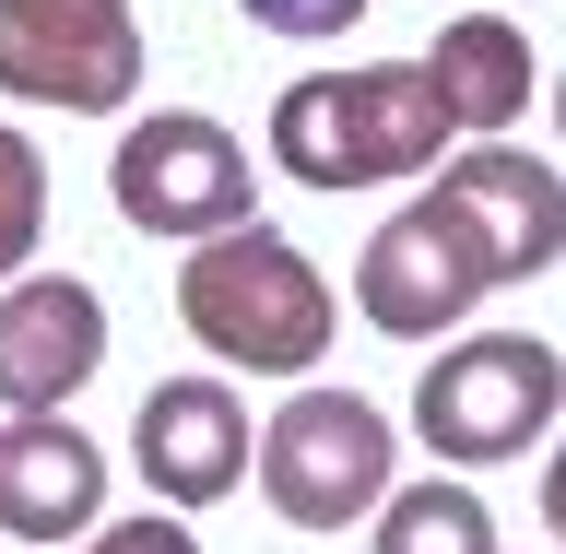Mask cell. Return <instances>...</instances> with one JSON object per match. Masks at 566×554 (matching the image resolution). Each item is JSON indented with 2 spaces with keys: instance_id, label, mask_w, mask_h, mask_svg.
Returning <instances> with one entry per match:
<instances>
[{
  "instance_id": "6da1fadb",
  "label": "cell",
  "mask_w": 566,
  "mask_h": 554,
  "mask_svg": "<svg viewBox=\"0 0 566 554\" xmlns=\"http://www.w3.org/2000/svg\"><path fill=\"white\" fill-rule=\"evenodd\" d=\"M460 106L437 95V60H354L307 71L272 95V166L295 189H389V177H437L460 154Z\"/></svg>"
},
{
  "instance_id": "7a4b0ae2",
  "label": "cell",
  "mask_w": 566,
  "mask_h": 554,
  "mask_svg": "<svg viewBox=\"0 0 566 554\" xmlns=\"http://www.w3.org/2000/svg\"><path fill=\"white\" fill-rule=\"evenodd\" d=\"M177 318H189V343L212 366H248V378H307L318 354H331V272H318L295 237L272 224H237V237L189 248V272H177Z\"/></svg>"
},
{
  "instance_id": "3957f363",
  "label": "cell",
  "mask_w": 566,
  "mask_h": 554,
  "mask_svg": "<svg viewBox=\"0 0 566 554\" xmlns=\"http://www.w3.org/2000/svg\"><path fill=\"white\" fill-rule=\"evenodd\" d=\"M106 201H118V224H142V237H166V248H212V237H237V224H260V177H248V142L224 118L154 106V118L118 130Z\"/></svg>"
},
{
  "instance_id": "277c9868",
  "label": "cell",
  "mask_w": 566,
  "mask_h": 554,
  "mask_svg": "<svg viewBox=\"0 0 566 554\" xmlns=\"http://www.w3.org/2000/svg\"><path fill=\"white\" fill-rule=\"evenodd\" d=\"M389 472H401V449H389V414L366 401V389H295L272 425H260V495H272V520L295 531H354L378 520Z\"/></svg>"
},
{
  "instance_id": "5b68a950",
  "label": "cell",
  "mask_w": 566,
  "mask_h": 554,
  "mask_svg": "<svg viewBox=\"0 0 566 554\" xmlns=\"http://www.w3.org/2000/svg\"><path fill=\"white\" fill-rule=\"evenodd\" d=\"M555 414H566V366H555V343H531V331H472V343H449L413 378V437L437 460H460V472L520 460Z\"/></svg>"
},
{
  "instance_id": "8992f818",
  "label": "cell",
  "mask_w": 566,
  "mask_h": 554,
  "mask_svg": "<svg viewBox=\"0 0 566 554\" xmlns=\"http://www.w3.org/2000/svg\"><path fill=\"white\" fill-rule=\"evenodd\" d=\"M0 95L106 118L142 95V12L130 0H0Z\"/></svg>"
},
{
  "instance_id": "52a82bcc",
  "label": "cell",
  "mask_w": 566,
  "mask_h": 554,
  "mask_svg": "<svg viewBox=\"0 0 566 554\" xmlns=\"http://www.w3.org/2000/svg\"><path fill=\"white\" fill-rule=\"evenodd\" d=\"M495 283H507V272L484 260V237L424 189V201H401L378 237H366L354 307H366V331H389V343H437V331H460V318L484 307Z\"/></svg>"
},
{
  "instance_id": "ba28073f",
  "label": "cell",
  "mask_w": 566,
  "mask_h": 554,
  "mask_svg": "<svg viewBox=\"0 0 566 554\" xmlns=\"http://www.w3.org/2000/svg\"><path fill=\"white\" fill-rule=\"evenodd\" d=\"M106 366V295L83 272L0 283V414H60Z\"/></svg>"
},
{
  "instance_id": "9c48e42d",
  "label": "cell",
  "mask_w": 566,
  "mask_h": 554,
  "mask_svg": "<svg viewBox=\"0 0 566 554\" xmlns=\"http://www.w3.org/2000/svg\"><path fill=\"white\" fill-rule=\"evenodd\" d=\"M437 201L484 237V260L507 283L566 260V177L543 166V154H520V142H460L449 166H437Z\"/></svg>"
},
{
  "instance_id": "30bf717a",
  "label": "cell",
  "mask_w": 566,
  "mask_h": 554,
  "mask_svg": "<svg viewBox=\"0 0 566 554\" xmlns=\"http://www.w3.org/2000/svg\"><path fill=\"white\" fill-rule=\"evenodd\" d=\"M130 449H142V484L166 495V508H212V495H237L260 460H248V401L224 378H166L142 389L130 414Z\"/></svg>"
},
{
  "instance_id": "8fae6325",
  "label": "cell",
  "mask_w": 566,
  "mask_h": 554,
  "mask_svg": "<svg viewBox=\"0 0 566 554\" xmlns=\"http://www.w3.org/2000/svg\"><path fill=\"white\" fill-rule=\"evenodd\" d=\"M0 531L12 543H95L106 531V449L71 414L0 425Z\"/></svg>"
},
{
  "instance_id": "7c38bea8",
  "label": "cell",
  "mask_w": 566,
  "mask_h": 554,
  "mask_svg": "<svg viewBox=\"0 0 566 554\" xmlns=\"http://www.w3.org/2000/svg\"><path fill=\"white\" fill-rule=\"evenodd\" d=\"M437 95L460 106V130L472 142H507L531 118V35L507 24V12H460V24H437Z\"/></svg>"
},
{
  "instance_id": "4fadbf2b",
  "label": "cell",
  "mask_w": 566,
  "mask_h": 554,
  "mask_svg": "<svg viewBox=\"0 0 566 554\" xmlns=\"http://www.w3.org/2000/svg\"><path fill=\"white\" fill-rule=\"evenodd\" d=\"M378 554H495V508L472 484H401L378 508Z\"/></svg>"
},
{
  "instance_id": "5bb4252c",
  "label": "cell",
  "mask_w": 566,
  "mask_h": 554,
  "mask_svg": "<svg viewBox=\"0 0 566 554\" xmlns=\"http://www.w3.org/2000/svg\"><path fill=\"white\" fill-rule=\"evenodd\" d=\"M35 237H48V154L0 118V283L35 272Z\"/></svg>"
},
{
  "instance_id": "9a60e30c",
  "label": "cell",
  "mask_w": 566,
  "mask_h": 554,
  "mask_svg": "<svg viewBox=\"0 0 566 554\" xmlns=\"http://www.w3.org/2000/svg\"><path fill=\"white\" fill-rule=\"evenodd\" d=\"M260 35H343V24H366V0H237Z\"/></svg>"
},
{
  "instance_id": "2e32d148",
  "label": "cell",
  "mask_w": 566,
  "mask_h": 554,
  "mask_svg": "<svg viewBox=\"0 0 566 554\" xmlns=\"http://www.w3.org/2000/svg\"><path fill=\"white\" fill-rule=\"evenodd\" d=\"M543 531H555V554H566V437H555V460H543Z\"/></svg>"
},
{
  "instance_id": "e0dca14e",
  "label": "cell",
  "mask_w": 566,
  "mask_h": 554,
  "mask_svg": "<svg viewBox=\"0 0 566 554\" xmlns=\"http://www.w3.org/2000/svg\"><path fill=\"white\" fill-rule=\"evenodd\" d=\"M555 130H566V71H555Z\"/></svg>"
}]
</instances>
